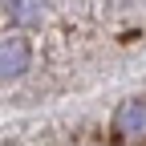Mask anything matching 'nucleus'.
<instances>
[{
    "mask_svg": "<svg viewBox=\"0 0 146 146\" xmlns=\"http://www.w3.org/2000/svg\"><path fill=\"white\" fill-rule=\"evenodd\" d=\"M29 61H33V53H29V41H25V36H4V45H0V77H4V81H16L29 69Z\"/></svg>",
    "mask_w": 146,
    "mask_h": 146,
    "instance_id": "nucleus-1",
    "label": "nucleus"
},
{
    "mask_svg": "<svg viewBox=\"0 0 146 146\" xmlns=\"http://www.w3.org/2000/svg\"><path fill=\"white\" fill-rule=\"evenodd\" d=\"M114 130H118L122 138H138V134H146V102H138V98L122 102L118 114H114Z\"/></svg>",
    "mask_w": 146,
    "mask_h": 146,
    "instance_id": "nucleus-2",
    "label": "nucleus"
},
{
    "mask_svg": "<svg viewBox=\"0 0 146 146\" xmlns=\"http://www.w3.org/2000/svg\"><path fill=\"white\" fill-rule=\"evenodd\" d=\"M41 0H8V25H41Z\"/></svg>",
    "mask_w": 146,
    "mask_h": 146,
    "instance_id": "nucleus-3",
    "label": "nucleus"
}]
</instances>
